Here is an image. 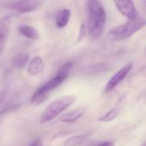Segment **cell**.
Listing matches in <instances>:
<instances>
[{
	"label": "cell",
	"instance_id": "obj_1",
	"mask_svg": "<svg viewBox=\"0 0 146 146\" xmlns=\"http://www.w3.org/2000/svg\"><path fill=\"white\" fill-rule=\"evenodd\" d=\"M73 65V62H68L61 66L52 79L48 80L45 84H44L35 91L31 98V104L33 105H38L44 103L48 98L49 94L68 79Z\"/></svg>",
	"mask_w": 146,
	"mask_h": 146
},
{
	"label": "cell",
	"instance_id": "obj_2",
	"mask_svg": "<svg viewBox=\"0 0 146 146\" xmlns=\"http://www.w3.org/2000/svg\"><path fill=\"white\" fill-rule=\"evenodd\" d=\"M87 4V22L88 31L93 38H100L106 26L107 14L103 3L100 1L90 0Z\"/></svg>",
	"mask_w": 146,
	"mask_h": 146
},
{
	"label": "cell",
	"instance_id": "obj_3",
	"mask_svg": "<svg viewBox=\"0 0 146 146\" xmlns=\"http://www.w3.org/2000/svg\"><path fill=\"white\" fill-rule=\"evenodd\" d=\"M77 98L74 95H65L53 100L41 114L39 121L40 123L49 122L68 109L75 101Z\"/></svg>",
	"mask_w": 146,
	"mask_h": 146
},
{
	"label": "cell",
	"instance_id": "obj_4",
	"mask_svg": "<svg viewBox=\"0 0 146 146\" xmlns=\"http://www.w3.org/2000/svg\"><path fill=\"white\" fill-rule=\"evenodd\" d=\"M145 26V21L140 15L136 18L128 20L126 23L115 27L110 32V35L114 39L125 40L131 38L134 33L143 29Z\"/></svg>",
	"mask_w": 146,
	"mask_h": 146
},
{
	"label": "cell",
	"instance_id": "obj_5",
	"mask_svg": "<svg viewBox=\"0 0 146 146\" xmlns=\"http://www.w3.org/2000/svg\"><path fill=\"white\" fill-rule=\"evenodd\" d=\"M133 67V64L131 62H129L126 65H124L121 69H119L108 81L104 88V92L109 93L112 92L119 84H121V82L124 80L126 77L129 74V73L132 71Z\"/></svg>",
	"mask_w": 146,
	"mask_h": 146
},
{
	"label": "cell",
	"instance_id": "obj_6",
	"mask_svg": "<svg viewBox=\"0 0 146 146\" xmlns=\"http://www.w3.org/2000/svg\"><path fill=\"white\" fill-rule=\"evenodd\" d=\"M42 2L35 0L28 1H13L6 3V7L14 9L20 13H30L37 10L41 5Z\"/></svg>",
	"mask_w": 146,
	"mask_h": 146
},
{
	"label": "cell",
	"instance_id": "obj_7",
	"mask_svg": "<svg viewBox=\"0 0 146 146\" xmlns=\"http://www.w3.org/2000/svg\"><path fill=\"white\" fill-rule=\"evenodd\" d=\"M12 16L4 15L0 18V54L3 51L10 33Z\"/></svg>",
	"mask_w": 146,
	"mask_h": 146
},
{
	"label": "cell",
	"instance_id": "obj_8",
	"mask_svg": "<svg viewBox=\"0 0 146 146\" xmlns=\"http://www.w3.org/2000/svg\"><path fill=\"white\" fill-rule=\"evenodd\" d=\"M115 4L118 11L128 20H132L136 18L138 15L137 9L133 1L126 0V1H115Z\"/></svg>",
	"mask_w": 146,
	"mask_h": 146
},
{
	"label": "cell",
	"instance_id": "obj_9",
	"mask_svg": "<svg viewBox=\"0 0 146 146\" xmlns=\"http://www.w3.org/2000/svg\"><path fill=\"white\" fill-rule=\"evenodd\" d=\"M44 69V62L41 56H36L33 57L27 63V73L29 76H38Z\"/></svg>",
	"mask_w": 146,
	"mask_h": 146
},
{
	"label": "cell",
	"instance_id": "obj_10",
	"mask_svg": "<svg viewBox=\"0 0 146 146\" xmlns=\"http://www.w3.org/2000/svg\"><path fill=\"white\" fill-rule=\"evenodd\" d=\"M86 110L84 107L76 108V109L62 115L60 117V121L64 123H74V122L77 121L78 120H80L83 116V115L86 113Z\"/></svg>",
	"mask_w": 146,
	"mask_h": 146
},
{
	"label": "cell",
	"instance_id": "obj_11",
	"mask_svg": "<svg viewBox=\"0 0 146 146\" xmlns=\"http://www.w3.org/2000/svg\"><path fill=\"white\" fill-rule=\"evenodd\" d=\"M18 31L22 36L26 37L28 39H31V40L39 39V33L37 31V29H35L33 26L26 25V24L20 25L18 27Z\"/></svg>",
	"mask_w": 146,
	"mask_h": 146
},
{
	"label": "cell",
	"instance_id": "obj_12",
	"mask_svg": "<svg viewBox=\"0 0 146 146\" xmlns=\"http://www.w3.org/2000/svg\"><path fill=\"white\" fill-rule=\"evenodd\" d=\"M70 16H71V11L68 9H61L57 13V15L56 16V20H55L56 27L59 29L64 28L68 24Z\"/></svg>",
	"mask_w": 146,
	"mask_h": 146
},
{
	"label": "cell",
	"instance_id": "obj_13",
	"mask_svg": "<svg viewBox=\"0 0 146 146\" xmlns=\"http://www.w3.org/2000/svg\"><path fill=\"white\" fill-rule=\"evenodd\" d=\"M29 62V54L27 52H21L14 56L12 59V65L14 68L21 69Z\"/></svg>",
	"mask_w": 146,
	"mask_h": 146
},
{
	"label": "cell",
	"instance_id": "obj_14",
	"mask_svg": "<svg viewBox=\"0 0 146 146\" xmlns=\"http://www.w3.org/2000/svg\"><path fill=\"white\" fill-rule=\"evenodd\" d=\"M86 139V135L85 134L74 135L64 141L63 146H80L85 142Z\"/></svg>",
	"mask_w": 146,
	"mask_h": 146
},
{
	"label": "cell",
	"instance_id": "obj_15",
	"mask_svg": "<svg viewBox=\"0 0 146 146\" xmlns=\"http://www.w3.org/2000/svg\"><path fill=\"white\" fill-rule=\"evenodd\" d=\"M120 114V109L119 108H113L110 110H109L106 114L102 115L100 118H98V121L101 122H111L115 121L117 116Z\"/></svg>",
	"mask_w": 146,
	"mask_h": 146
},
{
	"label": "cell",
	"instance_id": "obj_16",
	"mask_svg": "<svg viewBox=\"0 0 146 146\" xmlns=\"http://www.w3.org/2000/svg\"><path fill=\"white\" fill-rule=\"evenodd\" d=\"M19 108H20V104H11V105H9V106H7V107L3 108L2 110H0V120H1L3 116L7 115H9V114L13 113V112H15V111H17V110H19Z\"/></svg>",
	"mask_w": 146,
	"mask_h": 146
},
{
	"label": "cell",
	"instance_id": "obj_17",
	"mask_svg": "<svg viewBox=\"0 0 146 146\" xmlns=\"http://www.w3.org/2000/svg\"><path fill=\"white\" fill-rule=\"evenodd\" d=\"M86 33V27L85 23L82 22L80 24V30H79V33H78L77 39H76V43H80L85 38Z\"/></svg>",
	"mask_w": 146,
	"mask_h": 146
},
{
	"label": "cell",
	"instance_id": "obj_18",
	"mask_svg": "<svg viewBox=\"0 0 146 146\" xmlns=\"http://www.w3.org/2000/svg\"><path fill=\"white\" fill-rule=\"evenodd\" d=\"M29 146H44V141H43L42 138L39 137V138L36 139Z\"/></svg>",
	"mask_w": 146,
	"mask_h": 146
},
{
	"label": "cell",
	"instance_id": "obj_19",
	"mask_svg": "<svg viewBox=\"0 0 146 146\" xmlns=\"http://www.w3.org/2000/svg\"><path fill=\"white\" fill-rule=\"evenodd\" d=\"M95 146H115V144L112 141H105V142L99 143Z\"/></svg>",
	"mask_w": 146,
	"mask_h": 146
},
{
	"label": "cell",
	"instance_id": "obj_20",
	"mask_svg": "<svg viewBox=\"0 0 146 146\" xmlns=\"http://www.w3.org/2000/svg\"><path fill=\"white\" fill-rule=\"evenodd\" d=\"M6 97V91H1L0 92V104L4 101Z\"/></svg>",
	"mask_w": 146,
	"mask_h": 146
}]
</instances>
